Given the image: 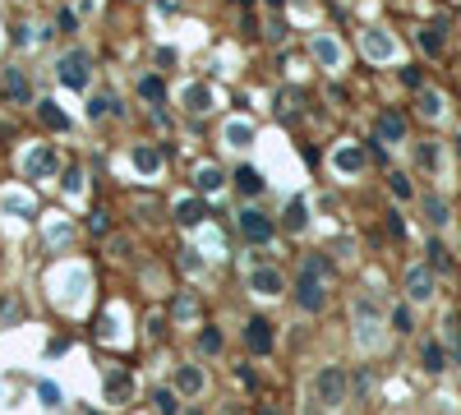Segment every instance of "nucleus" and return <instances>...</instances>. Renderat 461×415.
<instances>
[{"mask_svg": "<svg viewBox=\"0 0 461 415\" xmlns=\"http://www.w3.org/2000/svg\"><path fill=\"white\" fill-rule=\"evenodd\" d=\"M175 222H180V226H199V222H203V203H199V199L175 203Z\"/></svg>", "mask_w": 461, "mask_h": 415, "instance_id": "b1692460", "label": "nucleus"}, {"mask_svg": "<svg viewBox=\"0 0 461 415\" xmlns=\"http://www.w3.org/2000/svg\"><path fill=\"white\" fill-rule=\"evenodd\" d=\"M134 171L157 175V171H162V153H157L152 143H139V148H134Z\"/></svg>", "mask_w": 461, "mask_h": 415, "instance_id": "f3484780", "label": "nucleus"}, {"mask_svg": "<svg viewBox=\"0 0 461 415\" xmlns=\"http://www.w3.org/2000/svg\"><path fill=\"white\" fill-rule=\"evenodd\" d=\"M401 83H406V88H420L425 78H420V69H401Z\"/></svg>", "mask_w": 461, "mask_h": 415, "instance_id": "37998d69", "label": "nucleus"}, {"mask_svg": "<svg viewBox=\"0 0 461 415\" xmlns=\"http://www.w3.org/2000/svg\"><path fill=\"white\" fill-rule=\"evenodd\" d=\"M51 171H56V153L46 143H37L33 153H28V180H46Z\"/></svg>", "mask_w": 461, "mask_h": 415, "instance_id": "9d476101", "label": "nucleus"}, {"mask_svg": "<svg viewBox=\"0 0 461 415\" xmlns=\"http://www.w3.org/2000/svg\"><path fill=\"white\" fill-rule=\"evenodd\" d=\"M152 406H157V415H180V401H175L171 388H157L152 392Z\"/></svg>", "mask_w": 461, "mask_h": 415, "instance_id": "bb28decb", "label": "nucleus"}, {"mask_svg": "<svg viewBox=\"0 0 461 415\" xmlns=\"http://www.w3.org/2000/svg\"><path fill=\"white\" fill-rule=\"evenodd\" d=\"M244 346H249L254 355H268L272 351V323L268 319H249L244 323Z\"/></svg>", "mask_w": 461, "mask_h": 415, "instance_id": "1a4fd4ad", "label": "nucleus"}, {"mask_svg": "<svg viewBox=\"0 0 461 415\" xmlns=\"http://www.w3.org/2000/svg\"><path fill=\"white\" fill-rule=\"evenodd\" d=\"M378 138H383V143H401V138H406V121H401L397 111H383L378 116Z\"/></svg>", "mask_w": 461, "mask_h": 415, "instance_id": "4468645a", "label": "nucleus"}, {"mask_svg": "<svg viewBox=\"0 0 461 415\" xmlns=\"http://www.w3.org/2000/svg\"><path fill=\"white\" fill-rule=\"evenodd\" d=\"M420 46H425L429 56H443V24H429V28H420Z\"/></svg>", "mask_w": 461, "mask_h": 415, "instance_id": "393cba45", "label": "nucleus"}, {"mask_svg": "<svg viewBox=\"0 0 461 415\" xmlns=\"http://www.w3.org/2000/svg\"><path fill=\"white\" fill-rule=\"evenodd\" d=\"M447 268H452V259H447V250H443V245H429V272H447Z\"/></svg>", "mask_w": 461, "mask_h": 415, "instance_id": "2f4dec72", "label": "nucleus"}, {"mask_svg": "<svg viewBox=\"0 0 461 415\" xmlns=\"http://www.w3.org/2000/svg\"><path fill=\"white\" fill-rule=\"evenodd\" d=\"M199 351H222V332H217V328H208V332L199 337Z\"/></svg>", "mask_w": 461, "mask_h": 415, "instance_id": "58836bf2", "label": "nucleus"}, {"mask_svg": "<svg viewBox=\"0 0 461 415\" xmlns=\"http://www.w3.org/2000/svg\"><path fill=\"white\" fill-rule=\"evenodd\" d=\"M222 143H227V148H249V143H254V125H249V121H227Z\"/></svg>", "mask_w": 461, "mask_h": 415, "instance_id": "ddd939ff", "label": "nucleus"}, {"mask_svg": "<svg viewBox=\"0 0 461 415\" xmlns=\"http://www.w3.org/2000/svg\"><path fill=\"white\" fill-rule=\"evenodd\" d=\"M194 314H199V300H194V295H180V300H175V323H194Z\"/></svg>", "mask_w": 461, "mask_h": 415, "instance_id": "473e14b6", "label": "nucleus"}, {"mask_svg": "<svg viewBox=\"0 0 461 415\" xmlns=\"http://www.w3.org/2000/svg\"><path fill=\"white\" fill-rule=\"evenodd\" d=\"M88 231H93V235H106V231H111V217H106V212H93V217H88Z\"/></svg>", "mask_w": 461, "mask_h": 415, "instance_id": "e433bc0d", "label": "nucleus"}, {"mask_svg": "<svg viewBox=\"0 0 461 415\" xmlns=\"http://www.w3.org/2000/svg\"><path fill=\"white\" fill-rule=\"evenodd\" d=\"M249 291H259V295H281V291H286V282H281L277 268H259V272H249Z\"/></svg>", "mask_w": 461, "mask_h": 415, "instance_id": "9b49d317", "label": "nucleus"}, {"mask_svg": "<svg viewBox=\"0 0 461 415\" xmlns=\"http://www.w3.org/2000/svg\"><path fill=\"white\" fill-rule=\"evenodd\" d=\"M406 295L415 304L434 300V272H429V268H406Z\"/></svg>", "mask_w": 461, "mask_h": 415, "instance_id": "6e6552de", "label": "nucleus"}, {"mask_svg": "<svg viewBox=\"0 0 461 415\" xmlns=\"http://www.w3.org/2000/svg\"><path fill=\"white\" fill-rule=\"evenodd\" d=\"M420 208H425V222H429V226H443V222H447V203L434 199V194H429V199L420 203Z\"/></svg>", "mask_w": 461, "mask_h": 415, "instance_id": "cd10ccee", "label": "nucleus"}, {"mask_svg": "<svg viewBox=\"0 0 461 415\" xmlns=\"http://www.w3.org/2000/svg\"><path fill=\"white\" fill-rule=\"evenodd\" d=\"M56 78H61L65 88H88V78H93V56L88 51H65L61 65H56Z\"/></svg>", "mask_w": 461, "mask_h": 415, "instance_id": "f03ea898", "label": "nucleus"}, {"mask_svg": "<svg viewBox=\"0 0 461 415\" xmlns=\"http://www.w3.org/2000/svg\"><path fill=\"white\" fill-rule=\"evenodd\" d=\"M65 190L78 194V190H83V175H78V171H65Z\"/></svg>", "mask_w": 461, "mask_h": 415, "instance_id": "79ce46f5", "label": "nucleus"}, {"mask_svg": "<svg viewBox=\"0 0 461 415\" xmlns=\"http://www.w3.org/2000/svg\"><path fill=\"white\" fill-rule=\"evenodd\" d=\"M392 194H397V199H410V180H406V175H392Z\"/></svg>", "mask_w": 461, "mask_h": 415, "instance_id": "ea45409f", "label": "nucleus"}, {"mask_svg": "<svg viewBox=\"0 0 461 415\" xmlns=\"http://www.w3.org/2000/svg\"><path fill=\"white\" fill-rule=\"evenodd\" d=\"M235 190H240L244 199H254V194H263V175L254 171V166H240V171H235Z\"/></svg>", "mask_w": 461, "mask_h": 415, "instance_id": "aec40b11", "label": "nucleus"}, {"mask_svg": "<svg viewBox=\"0 0 461 415\" xmlns=\"http://www.w3.org/2000/svg\"><path fill=\"white\" fill-rule=\"evenodd\" d=\"M309 226V217H305V199H296L286 208V231H305Z\"/></svg>", "mask_w": 461, "mask_h": 415, "instance_id": "7c9ffc66", "label": "nucleus"}, {"mask_svg": "<svg viewBox=\"0 0 461 415\" xmlns=\"http://www.w3.org/2000/svg\"><path fill=\"white\" fill-rule=\"evenodd\" d=\"M420 116H425V121H438V116H443V93L420 88Z\"/></svg>", "mask_w": 461, "mask_h": 415, "instance_id": "4be33fe9", "label": "nucleus"}, {"mask_svg": "<svg viewBox=\"0 0 461 415\" xmlns=\"http://www.w3.org/2000/svg\"><path fill=\"white\" fill-rule=\"evenodd\" d=\"M194 185H199V190L203 194H217L222 190V185H227V175H222V166H199V171H194Z\"/></svg>", "mask_w": 461, "mask_h": 415, "instance_id": "a211bd4d", "label": "nucleus"}, {"mask_svg": "<svg viewBox=\"0 0 461 415\" xmlns=\"http://www.w3.org/2000/svg\"><path fill=\"white\" fill-rule=\"evenodd\" d=\"M346 392H351V379H346L341 364H323V369L314 374V397H318V406L337 411L341 401H346Z\"/></svg>", "mask_w": 461, "mask_h": 415, "instance_id": "f257e3e1", "label": "nucleus"}, {"mask_svg": "<svg viewBox=\"0 0 461 415\" xmlns=\"http://www.w3.org/2000/svg\"><path fill=\"white\" fill-rule=\"evenodd\" d=\"M388 231H392V235H397V240H401V235H406V222H401L397 212H388Z\"/></svg>", "mask_w": 461, "mask_h": 415, "instance_id": "a19ab883", "label": "nucleus"}, {"mask_svg": "<svg viewBox=\"0 0 461 415\" xmlns=\"http://www.w3.org/2000/svg\"><path fill=\"white\" fill-rule=\"evenodd\" d=\"M356 337L365 346L378 342V304L369 300V295H360V300H356Z\"/></svg>", "mask_w": 461, "mask_h": 415, "instance_id": "20e7f679", "label": "nucleus"}, {"mask_svg": "<svg viewBox=\"0 0 461 415\" xmlns=\"http://www.w3.org/2000/svg\"><path fill=\"white\" fill-rule=\"evenodd\" d=\"M0 314H5V295H0Z\"/></svg>", "mask_w": 461, "mask_h": 415, "instance_id": "49530a36", "label": "nucleus"}, {"mask_svg": "<svg viewBox=\"0 0 461 415\" xmlns=\"http://www.w3.org/2000/svg\"><path fill=\"white\" fill-rule=\"evenodd\" d=\"M37 116H42V125H46V130H61V134L70 130V116H65L56 102H37Z\"/></svg>", "mask_w": 461, "mask_h": 415, "instance_id": "6ab92c4d", "label": "nucleus"}, {"mask_svg": "<svg viewBox=\"0 0 461 415\" xmlns=\"http://www.w3.org/2000/svg\"><path fill=\"white\" fill-rule=\"evenodd\" d=\"M268 5H272V9H281V5H286V0H268Z\"/></svg>", "mask_w": 461, "mask_h": 415, "instance_id": "a18cd8bd", "label": "nucleus"}, {"mask_svg": "<svg viewBox=\"0 0 461 415\" xmlns=\"http://www.w3.org/2000/svg\"><path fill=\"white\" fill-rule=\"evenodd\" d=\"M447 346H452V355H461V319H447Z\"/></svg>", "mask_w": 461, "mask_h": 415, "instance_id": "c9c22d12", "label": "nucleus"}, {"mask_svg": "<svg viewBox=\"0 0 461 415\" xmlns=\"http://www.w3.org/2000/svg\"><path fill=\"white\" fill-rule=\"evenodd\" d=\"M415 162H420V171H438V143H420Z\"/></svg>", "mask_w": 461, "mask_h": 415, "instance_id": "c756f323", "label": "nucleus"}, {"mask_svg": "<svg viewBox=\"0 0 461 415\" xmlns=\"http://www.w3.org/2000/svg\"><path fill=\"white\" fill-rule=\"evenodd\" d=\"M139 93L148 97V102H162V78H143V83H139Z\"/></svg>", "mask_w": 461, "mask_h": 415, "instance_id": "4c0bfd02", "label": "nucleus"}, {"mask_svg": "<svg viewBox=\"0 0 461 415\" xmlns=\"http://www.w3.org/2000/svg\"><path fill=\"white\" fill-rule=\"evenodd\" d=\"M392 328H397V332H410V328H415V319H410L406 304H401V309H392Z\"/></svg>", "mask_w": 461, "mask_h": 415, "instance_id": "f704fd0d", "label": "nucleus"}, {"mask_svg": "<svg viewBox=\"0 0 461 415\" xmlns=\"http://www.w3.org/2000/svg\"><path fill=\"white\" fill-rule=\"evenodd\" d=\"M115 111H120V106H115L111 93H97L93 102H88V116H93V121H102V116H115Z\"/></svg>", "mask_w": 461, "mask_h": 415, "instance_id": "a878e982", "label": "nucleus"}, {"mask_svg": "<svg viewBox=\"0 0 461 415\" xmlns=\"http://www.w3.org/2000/svg\"><path fill=\"white\" fill-rule=\"evenodd\" d=\"M360 51L369 56V61H392V56H397V42H392V37L383 33V28H369V33H360Z\"/></svg>", "mask_w": 461, "mask_h": 415, "instance_id": "39448f33", "label": "nucleus"}, {"mask_svg": "<svg viewBox=\"0 0 461 415\" xmlns=\"http://www.w3.org/2000/svg\"><path fill=\"white\" fill-rule=\"evenodd\" d=\"M240 235H244V240H254V245H268L272 240V222L263 212H254V208H244V212H240Z\"/></svg>", "mask_w": 461, "mask_h": 415, "instance_id": "0eeeda50", "label": "nucleus"}, {"mask_svg": "<svg viewBox=\"0 0 461 415\" xmlns=\"http://www.w3.org/2000/svg\"><path fill=\"white\" fill-rule=\"evenodd\" d=\"M106 397L125 401V397H130V379H125V374H106Z\"/></svg>", "mask_w": 461, "mask_h": 415, "instance_id": "c85d7f7f", "label": "nucleus"}, {"mask_svg": "<svg viewBox=\"0 0 461 415\" xmlns=\"http://www.w3.org/2000/svg\"><path fill=\"white\" fill-rule=\"evenodd\" d=\"M332 171L337 175H360L365 171V148L360 143H337V153H332Z\"/></svg>", "mask_w": 461, "mask_h": 415, "instance_id": "423d86ee", "label": "nucleus"}, {"mask_svg": "<svg viewBox=\"0 0 461 415\" xmlns=\"http://www.w3.org/2000/svg\"><path fill=\"white\" fill-rule=\"evenodd\" d=\"M185 106H190L194 116L212 111V88L208 83H190V88H185Z\"/></svg>", "mask_w": 461, "mask_h": 415, "instance_id": "dca6fc26", "label": "nucleus"}, {"mask_svg": "<svg viewBox=\"0 0 461 415\" xmlns=\"http://www.w3.org/2000/svg\"><path fill=\"white\" fill-rule=\"evenodd\" d=\"M180 263H185V272H199V254H194V250H185Z\"/></svg>", "mask_w": 461, "mask_h": 415, "instance_id": "c03bdc74", "label": "nucleus"}, {"mask_svg": "<svg viewBox=\"0 0 461 415\" xmlns=\"http://www.w3.org/2000/svg\"><path fill=\"white\" fill-rule=\"evenodd\" d=\"M175 392H185V397H199L203 392V369L199 364H185V369L175 374Z\"/></svg>", "mask_w": 461, "mask_h": 415, "instance_id": "2eb2a0df", "label": "nucleus"}, {"mask_svg": "<svg viewBox=\"0 0 461 415\" xmlns=\"http://www.w3.org/2000/svg\"><path fill=\"white\" fill-rule=\"evenodd\" d=\"M420 360H425L429 374H443V369H447V351H443L438 342H425V346H420Z\"/></svg>", "mask_w": 461, "mask_h": 415, "instance_id": "412c9836", "label": "nucleus"}, {"mask_svg": "<svg viewBox=\"0 0 461 415\" xmlns=\"http://www.w3.org/2000/svg\"><path fill=\"white\" fill-rule=\"evenodd\" d=\"M296 304L305 314H318L323 304H328V291H323V277H309V272H300V282H296Z\"/></svg>", "mask_w": 461, "mask_h": 415, "instance_id": "7ed1b4c3", "label": "nucleus"}, {"mask_svg": "<svg viewBox=\"0 0 461 415\" xmlns=\"http://www.w3.org/2000/svg\"><path fill=\"white\" fill-rule=\"evenodd\" d=\"M0 203H5V212H14V217H33V203H24V194H5V199H0Z\"/></svg>", "mask_w": 461, "mask_h": 415, "instance_id": "72a5a7b5", "label": "nucleus"}, {"mask_svg": "<svg viewBox=\"0 0 461 415\" xmlns=\"http://www.w3.org/2000/svg\"><path fill=\"white\" fill-rule=\"evenodd\" d=\"M309 51L318 56V61L328 65V69H337V65H341V46H337V37H332V33H318V37L309 42Z\"/></svg>", "mask_w": 461, "mask_h": 415, "instance_id": "f8f14e48", "label": "nucleus"}, {"mask_svg": "<svg viewBox=\"0 0 461 415\" xmlns=\"http://www.w3.org/2000/svg\"><path fill=\"white\" fill-rule=\"evenodd\" d=\"M5 93L14 97V102H28V78H24V69H14V65L5 69Z\"/></svg>", "mask_w": 461, "mask_h": 415, "instance_id": "5701e85b", "label": "nucleus"}]
</instances>
